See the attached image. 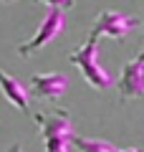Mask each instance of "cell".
I'll return each mask as SVG.
<instances>
[{
  "label": "cell",
  "instance_id": "2",
  "mask_svg": "<svg viewBox=\"0 0 144 152\" xmlns=\"http://www.w3.org/2000/svg\"><path fill=\"white\" fill-rule=\"evenodd\" d=\"M63 28H66V15H63V10H58V8H48V13H46V18L41 20L38 31L28 38L25 43L18 46L20 58H31L36 51H41L43 46H48L51 41H56V38L61 36Z\"/></svg>",
  "mask_w": 144,
  "mask_h": 152
},
{
  "label": "cell",
  "instance_id": "3",
  "mask_svg": "<svg viewBox=\"0 0 144 152\" xmlns=\"http://www.w3.org/2000/svg\"><path fill=\"white\" fill-rule=\"evenodd\" d=\"M134 28H139L137 15H129V13H121V10H101L96 15L89 36H94V38L106 36L111 41H124Z\"/></svg>",
  "mask_w": 144,
  "mask_h": 152
},
{
  "label": "cell",
  "instance_id": "7",
  "mask_svg": "<svg viewBox=\"0 0 144 152\" xmlns=\"http://www.w3.org/2000/svg\"><path fill=\"white\" fill-rule=\"evenodd\" d=\"M0 91L13 107H18L20 112H28V89L18 81L15 76L5 74V71L0 69Z\"/></svg>",
  "mask_w": 144,
  "mask_h": 152
},
{
  "label": "cell",
  "instance_id": "9",
  "mask_svg": "<svg viewBox=\"0 0 144 152\" xmlns=\"http://www.w3.org/2000/svg\"><path fill=\"white\" fill-rule=\"evenodd\" d=\"M71 134H73V132H71ZM71 134L46 137V140H43V150H46V152H68V147H71Z\"/></svg>",
  "mask_w": 144,
  "mask_h": 152
},
{
  "label": "cell",
  "instance_id": "10",
  "mask_svg": "<svg viewBox=\"0 0 144 152\" xmlns=\"http://www.w3.org/2000/svg\"><path fill=\"white\" fill-rule=\"evenodd\" d=\"M38 3H46L48 8H58V10H68L76 5V0H38Z\"/></svg>",
  "mask_w": 144,
  "mask_h": 152
},
{
  "label": "cell",
  "instance_id": "8",
  "mask_svg": "<svg viewBox=\"0 0 144 152\" xmlns=\"http://www.w3.org/2000/svg\"><path fill=\"white\" fill-rule=\"evenodd\" d=\"M71 145L76 147L79 152H114L116 147L106 140H96V137H79L71 134Z\"/></svg>",
  "mask_w": 144,
  "mask_h": 152
},
{
  "label": "cell",
  "instance_id": "11",
  "mask_svg": "<svg viewBox=\"0 0 144 152\" xmlns=\"http://www.w3.org/2000/svg\"><path fill=\"white\" fill-rule=\"evenodd\" d=\"M114 152H142V150H137V147H127V150H119V147H116Z\"/></svg>",
  "mask_w": 144,
  "mask_h": 152
},
{
  "label": "cell",
  "instance_id": "12",
  "mask_svg": "<svg viewBox=\"0 0 144 152\" xmlns=\"http://www.w3.org/2000/svg\"><path fill=\"white\" fill-rule=\"evenodd\" d=\"M8 152H25V150H23V145H13Z\"/></svg>",
  "mask_w": 144,
  "mask_h": 152
},
{
  "label": "cell",
  "instance_id": "5",
  "mask_svg": "<svg viewBox=\"0 0 144 152\" xmlns=\"http://www.w3.org/2000/svg\"><path fill=\"white\" fill-rule=\"evenodd\" d=\"M142 66H144V51L132 58L129 64L121 66V74H119V94L121 99H139L144 94V76H142Z\"/></svg>",
  "mask_w": 144,
  "mask_h": 152
},
{
  "label": "cell",
  "instance_id": "4",
  "mask_svg": "<svg viewBox=\"0 0 144 152\" xmlns=\"http://www.w3.org/2000/svg\"><path fill=\"white\" fill-rule=\"evenodd\" d=\"M68 89V76L61 74V71H48V74H36L31 76V84H28V94L38 99H61Z\"/></svg>",
  "mask_w": 144,
  "mask_h": 152
},
{
  "label": "cell",
  "instance_id": "13",
  "mask_svg": "<svg viewBox=\"0 0 144 152\" xmlns=\"http://www.w3.org/2000/svg\"><path fill=\"white\" fill-rule=\"evenodd\" d=\"M3 3H15V0H3Z\"/></svg>",
  "mask_w": 144,
  "mask_h": 152
},
{
  "label": "cell",
  "instance_id": "1",
  "mask_svg": "<svg viewBox=\"0 0 144 152\" xmlns=\"http://www.w3.org/2000/svg\"><path fill=\"white\" fill-rule=\"evenodd\" d=\"M68 61L81 71V76L86 79V84L94 86L96 91H106L114 84V79L109 76V71L99 64V38L89 36L76 51H71Z\"/></svg>",
  "mask_w": 144,
  "mask_h": 152
},
{
  "label": "cell",
  "instance_id": "6",
  "mask_svg": "<svg viewBox=\"0 0 144 152\" xmlns=\"http://www.w3.org/2000/svg\"><path fill=\"white\" fill-rule=\"evenodd\" d=\"M33 122L41 127L43 140L46 137H56V134H71L73 124H71V117L66 109H53V112H38L33 114Z\"/></svg>",
  "mask_w": 144,
  "mask_h": 152
}]
</instances>
